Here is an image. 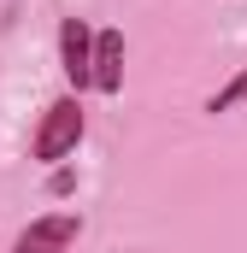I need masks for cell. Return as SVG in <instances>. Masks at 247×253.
I'll list each match as a JSON object with an SVG mask.
<instances>
[{
	"label": "cell",
	"mask_w": 247,
	"mask_h": 253,
	"mask_svg": "<svg viewBox=\"0 0 247 253\" xmlns=\"http://www.w3.org/2000/svg\"><path fill=\"white\" fill-rule=\"evenodd\" d=\"M82 100L77 94H59V100H47V112H41V124L30 135V159H41V165H65L71 153H77V141H82Z\"/></svg>",
	"instance_id": "cell-1"
},
{
	"label": "cell",
	"mask_w": 247,
	"mask_h": 253,
	"mask_svg": "<svg viewBox=\"0 0 247 253\" xmlns=\"http://www.w3.org/2000/svg\"><path fill=\"white\" fill-rule=\"evenodd\" d=\"M59 65H65L71 94L94 88V30H88V18H59Z\"/></svg>",
	"instance_id": "cell-2"
},
{
	"label": "cell",
	"mask_w": 247,
	"mask_h": 253,
	"mask_svg": "<svg viewBox=\"0 0 247 253\" xmlns=\"http://www.w3.org/2000/svg\"><path fill=\"white\" fill-rule=\"evenodd\" d=\"M77 236H82V218H77V212H47V218H36V224L12 242V253H71Z\"/></svg>",
	"instance_id": "cell-3"
},
{
	"label": "cell",
	"mask_w": 247,
	"mask_h": 253,
	"mask_svg": "<svg viewBox=\"0 0 247 253\" xmlns=\"http://www.w3.org/2000/svg\"><path fill=\"white\" fill-rule=\"evenodd\" d=\"M124 88V30H94V94H118Z\"/></svg>",
	"instance_id": "cell-4"
},
{
	"label": "cell",
	"mask_w": 247,
	"mask_h": 253,
	"mask_svg": "<svg viewBox=\"0 0 247 253\" xmlns=\"http://www.w3.org/2000/svg\"><path fill=\"white\" fill-rule=\"evenodd\" d=\"M242 100H247V71L236 77V83H224V88H218V94L206 100V112L218 118V112H230V106H242Z\"/></svg>",
	"instance_id": "cell-5"
}]
</instances>
